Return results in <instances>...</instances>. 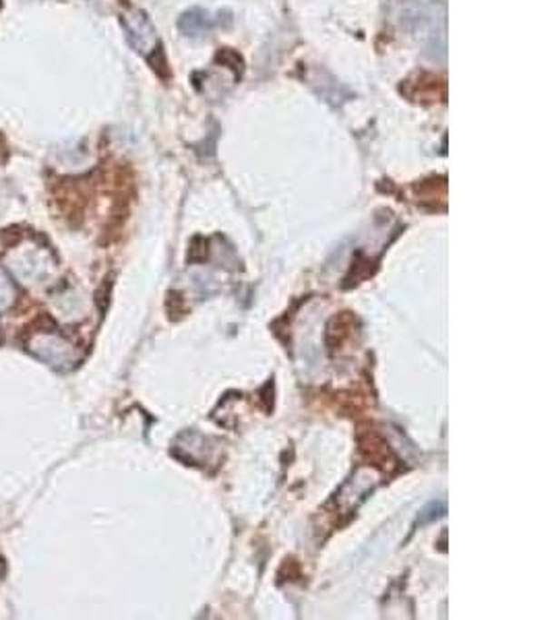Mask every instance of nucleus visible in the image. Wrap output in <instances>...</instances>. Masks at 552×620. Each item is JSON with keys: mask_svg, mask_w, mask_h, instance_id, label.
Returning <instances> with one entry per match:
<instances>
[{"mask_svg": "<svg viewBox=\"0 0 552 620\" xmlns=\"http://www.w3.org/2000/svg\"><path fill=\"white\" fill-rule=\"evenodd\" d=\"M27 346H29V352H32L35 358H40L42 362L50 364L52 369H56V370H66L77 362V354H74V349L54 331L34 333Z\"/></svg>", "mask_w": 552, "mask_h": 620, "instance_id": "obj_1", "label": "nucleus"}, {"mask_svg": "<svg viewBox=\"0 0 552 620\" xmlns=\"http://www.w3.org/2000/svg\"><path fill=\"white\" fill-rule=\"evenodd\" d=\"M123 27L126 32V40L133 48H135L139 54L152 56V52L160 50L158 46V34H155V27L152 25V21L145 17V13L141 11H131L123 17Z\"/></svg>", "mask_w": 552, "mask_h": 620, "instance_id": "obj_2", "label": "nucleus"}, {"mask_svg": "<svg viewBox=\"0 0 552 620\" xmlns=\"http://www.w3.org/2000/svg\"><path fill=\"white\" fill-rule=\"evenodd\" d=\"M222 25V19H215L212 15L201 11V9H192L189 13L182 15L181 19V29L184 35H191V37H197V35H205L212 32L213 27H220Z\"/></svg>", "mask_w": 552, "mask_h": 620, "instance_id": "obj_3", "label": "nucleus"}, {"mask_svg": "<svg viewBox=\"0 0 552 620\" xmlns=\"http://www.w3.org/2000/svg\"><path fill=\"white\" fill-rule=\"evenodd\" d=\"M15 298H17V290H15L13 281L9 280V275L5 273V269L0 267V312L11 309Z\"/></svg>", "mask_w": 552, "mask_h": 620, "instance_id": "obj_4", "label": "nucleus"}]
</instances>
